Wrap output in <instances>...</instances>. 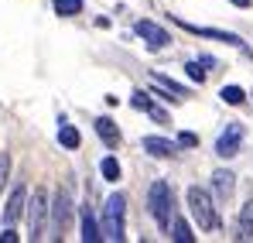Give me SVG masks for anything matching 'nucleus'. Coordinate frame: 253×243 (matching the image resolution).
Wrapping results in <instances>:
<instances>
[{"label":"nucleus","instance_id":"1","mask_svg":"<svg viewBox=\"0 0 253 243\" xmlns=\"http://www.w3.org/2000/svg\"><path fill=\"white\" fill-rule=\"evenodd\" d=\"M185 199H188V212H192V219L199 223V230H209V233L219 230V209H215V199H212L206 189L188 185Z\"/></svg>","mask_w":253,"mask_h":243},{"label":"nucleus","instance_id":"2","mask_svg":"<svg viewBox=\"0 0 253 243\" xmlns=\"http://www.w3.org/2000/svg\"><path fill=\"white\" fill-rule=\"evenodd\" d=\"M99 223H103V240L120 243L126 237V199L120 192L103 202V219Z\"/></svg>","mask_w":253,"mask_h":243},{"label":"nucleus","instance_id":"3","mask_svg":"<svg viewBox=\"0 0 253 243\" xmlns=\"http://www.w3.org/2000/svg\"><path fill=\"white\" fill-rule=\"evenodd\" d=\"M28 226H31V240L38 243L44 237H51L48 233V226H51V199H48V192L44 189H35V195L28 199Z\"/></svg>","mask_w":253,"mask_h":243},{"label":"nucleus","instance_id":"4","mask_svg":"<svg viewBox=\"0 0 253 243\" xmlns=\"http://www.w3.org/2000/svg\"><path fill=\"white\" fill-rule=\"evenodd\" d=\"M147 212L154 216V223H158V230L161 233H171V185L168 182H154L151 185V192H147Z\"/></svg>","mask_w":253,"mask_h":243},{"label":"nucleus","instance_id":"5","mask_svg":"<svg viewBox=\"0 0 253 243\" xmlns=\"http://www.w3.org/2000/svg\"><path fill=\"white\" fill-rule=\"evenodd\" d=\"M69 223H72V199H69L65 189H58L51 195V237L62 240L65 230H69Z\"/></svg>","mask_w":253,"mask_h":243},{"label":"nucleus","instance_id":"6","mask_svg":"<svg viewBox=\"0 0 253 243\" xmlns=\"http://www.w3.org/2000/svg\"><path fill=\"white\" fill-rule=\"evenodd\" d=\"M24 212H28V185L17 182L10 189V195H7V205H3V226H14Z\"/></svg>","mask_w":253,"mask_h":243},{"label":"nucleus","instance_id":"7","mask_svg":"<svg viewBox=\"0 0 253 243\" xmlns=\"http://www.w3.org/2000/svg\"><path fill=\"white\" fill-rule=\"evenodd\" d=\"M240 151H243V123H229L215 141V154L219 158H236Z\"/></svg>","mask_w":253,"mask_h":243},{"label":"nucleus","instance_id":"8","mask_svg":"<svg viewBox=\"0 0 253 243\" xmlns=\"http://www.w3.org/2000/svg\"><path fill=\"white\" fill-rule=\"evenodd\" d=\"M178 21V17H174ZM185 31H192V35H202V38H215V41H226V45H236V48H243L247 51V41L240 38V35H233V31H219V28H199V24H188V21H178ZM250 55V51H247Z\"/></svg>","mask_w":253,"mask_h":243},{"label":"nucleus","instance_id":"9","mask_svg":"<svg viewBox=\"0 0 253 243\" xmlns=\"http://www.w3.org/2000/svg\"><path fill=\"white\" fill-rule=\"evenodd\" d=\"M133 31L147 41V48H154V51H158V48H168V41H171L168 31H165L161 24H154V21H137V24H133Z\"/></svg>","mask_w":253,"mask_h":243},{"label":"nucleus","instance_id":"10","mask_svg":"<svg viewBox=\"0 0 253 243\" xmlns=\"http://www.w3.org/2000/svg\"><path fill=\"white\" fill-rule=\"evenodd\" d=\"M178 141H165V137H144V151L147 154H154V158H171V154H178Z\"/></svg>","mask_w":253,"mask_h":243},{"label":"nucleus","instance_id":"11","mask_svg":"<svg viewBox=\"0 0 253 243\" xmlns=\"http://www.w3.org/2000/svg\"><path fill=\"white\" fill-rule=\"evenodd\" d=\"M83 243H99L103 240V223H96V216H92V209L83 205Z\"/></svg>","mask_w":253,"mask_h":243},{"label":"nucleus","instance_id":"12","mask_svg":"<svg viewBox=\"0 0 253 243\" xmlns=\"http://www.w3.org/2000/svg\"><path fill=\"white\" fill-rule=\"evenodd\" d=\"M212 189H215V195H219V199H229V195H233V189H236V175H233V171H226V168L212 171Z\"/></svg>","mask_w":253,"mask_h":243},{"label":"nucleus","instance_id":"13","mask_svg":"<svg viewBox=\"0 0 253 243\" xmlns=\"http://www.w3.org/2000/svg\"><path fill=\"white\" fill-rule=\"evenodd\" d=\"M58 144L65 147V151H79V144H83V137H79V130L72 127V123L65 120H58Z\"/></svg>","mask_w":253,"mask_h":243},{"label":"nucleus","instance_id":"14","mask_svg":"<svg viewBox=\"0 0 253 243\" xmlns=\"http://www.w3.org/2000/svg\"><path fill=\"white\" fill-rule=\"evenodd\" d=\"M96 134H99V141H103L106 147H117V144H120V130H117V123L110 120V117H99V120H96Z\"/></svg>","mask_w":253,"mask_h":243},{"label":"nucleus","instance_id":"15","mask_svg":"<svg viewBox=\"0 0 253 243\" xmlns=\"http://www.w3.org/2000/svg\"><path fill=\"white\" fill-rule=\"evenodd\" d=\"M240 240H253V199L240 209Z\"/></svg>","mask_w":253,"mask_h":243},{"label":"nucleus","instance_id":"16","mask_svg":"<svg viewBox=\"0 0 253 243\" xmlns=\"http://www.w3.org/2000/svg\"><path fill=\"white\" fill-rule=\"evenodd\" d=\"M171 240L174 243H195V233H192V226L185 219H174L171 223Z\"/></svg>","mask_w":253,"mask_h":243},{"label":"nucleus","instance_id":"17","mask_svg":"<svg viewBox=\"0 0 253 243\" xmlns=\"http://www.w3.org/2000/svg\"><path fill=\"white\" fill-rule=\"evenodd\" d=\"M219 99L229 103V106H243V103H247V93H243L240 86H222V89H219Z\"/></svg>","mask_w":253,"mask_h":243},{"label":"nucleus","instance_id":"18","mask_svg":"<svg viewBox=\"0 0 253 243\" xmlns=\"http://www.w3.org/2000/svg\"><path fill=\"white\" fill-rule=\"evenodd\" d=\"M99 175L106 178V182H120V161L110 154V158H103L99 161Z\"/></svg>","mask_w":253,"mask_h":243},{"label":"nucleus","instance_id":"19","mask_svg":"<svg viewBox=\"0 0 253 243\" xmlns=\"http://www.w3.org/2000/svg\"><path fill=\"white\" fill-rule=\"evenodd\" d=\"M55 14L58 17H76V14H83V0H55Z\"/></svg>","mask_w":253,"mask_h":243},{"label":"nucleus","instance_id":"20","mask_svg":"<svg viewBox=\"0 0 253 243\" xmlns=\"http://www.w3.org/2000/svg\"><path fill=\"white\" fill-rule=\"evenodd\" d=\"M185 72H188V79H192V82H199V86H202V82H206V72H209V69H206V65H202L199 58H192V62L185 65Z\"/></svg>","mask_w":253,"mask_h":243},{"label":"nucleus","instance_id":"21","mask_svg":"<svg viewBox=\"0 0 253 243\" xmlns=\"http://www.w3.org/2000/svg\"><path fill=\"white\" fill-rule=\"evenodd\" d=\"M130 106H133V110H144V113H151V110H154V103H151V96H147L144 89H137V93L130 96Z\"/></svg>","mask_w":253,"mask_h":243},{"label":"nucleus","instance_id":"22","mask_svg":"<svg viewBox=\"0 0 253 243\" xmlns=\"http://www.w3.org/2000/svg\"><path fill=\"white\" fill-rule=\"evenodd\" d=\"M154 82H161V86H168L171 93H174V96H181V99L188 96V89H185L181 82H174V79H171V76H161V72H154Z\"/></svg>","mask_w":253,"mask_h":243},{"label":"nucleus","instance_id":"23","mask_svg":"<svg viewBox=\"0 0 253 243\" xmlns=\"http://www.w3.org/2000/svg\"><path fill=\"white\" fill-rule=\"evenodd\" d=\"M178 144H181V147H199V134L181 130V134H178Z\"/></svg>","mask_w":253,"mask_h":243},{"label":"nucleus","instance_id":"24","mask_svg":"<svg viewBox=\"0 0 253 243\" xmlns=\"http://www.w3.org/2000/svg\"><path fill=\"white\" fill-rule=\"evenodd\" d=\"M7 175H10V158L0 154V192H3V185H7Z\"/></svg>","mask_w":253,"mask_h":243},{"label":"nucleus","instance_id":"25","mask_svg":"<svg viewBox=\"0 0 253 243\" xmlns=\"http://www.w3.org/2000/svg\"><path fill=\"white\" fill-rule=\"evenodd\" d=\"M17 240V233H14V230H10V226H7V230H3V233H0V243H14Z\"/></svg>","mask_w":253,"mask_h":243},{"label":"nucleus","instance_id":"26","mask_svg":"<svg viewBox=\"0 0 253 243\" xmlns=\"http://www.w3.org/2000/svg\"><path fill=\"white\" fill-rule=\"evenodd\" d=\"M151 117H154V120H158V123H168V113H165V110H158V106L151 110Z\"/></svg>","mask_w":253,"mask_h":243},{"label":"nucleus","instance_id":"27","mask_svg":"<svg viewBox=\"0 0 253 243\" xmlns=\"http://www.w3.org/2000/svg\"><path fill=\"white\" fill-rule=\"evenodd\" d=\"M199 62H202V65H206V69H215V58H212V55H202V58H199Z\"/></svg>","mask_w":253,"mask_h":243},{"label":"nucleus","instance_id":"28","mask_svg":"<svg viewBox=\"0 0 253 243\" xmlns=\"http://www.w3.org/2000/svg\"><path fill=\"white\" fill-rule=\"evenodd\" d=\"M229 3H233V7H243V10H247V7H250L253 0H229Z\"/></svg>","mask_w":253,"mask_h":243}]
</instances>
